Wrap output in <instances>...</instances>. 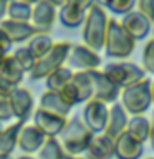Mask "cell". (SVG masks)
Listing matches in <instances>:
<instances>
[{"instance_id":"2","label":"cell","mask_w":154,"mask_h":159,"mask_svg":"<svg viewBox=\"0 0 154 159\" xmlns=\"http://www.w3.org/2000/svg\"><path fill=\"white\" fill-rule=\"evenodd\" d=\"M91 138L93 133L84 126L83 119L79 116H75L66 121L63 131L58 136V141L68 156H83L89 146Z\"/></svg>"},{"instance_id":"22","label":"cell","mask_w":154,"mask_h":159,"mask_svg":"<svg viewBox=\"0 0 154 159\" xmlns=\"http://www.w3.org/2000/svg\"><path fill=\"white\" fill-rule=\"evenodd\" d=\"M84 15H86V10H81L75 5L65 3L63 7L58 8V15L57 18L60 20V23L63 25L65 28H78L81 27L84 22Z\"/></svg>"},{"instance_id":"11","label":"cell","mask_w":154,"mask_h":159,"mask_svg":"<svg viewBox=\"0 0 154 159\" xmlns=\"http://www.w3.org/2000/svg\"><path fill=\"white\" fill-rule=\"evenodd\" d=\"M8 103H10V109H12L13 119L22 121V123H28V119L32 118V114L35 111L33 94L27 88L17 86L12 91V94L8 96Z\"/></svg>"},{"instance_id":"29","label":"cell","mask_w":154,"mask_h":159,"mask_svg":"<svg viewBox=\"0 0 154 159\" xmlns=\"http://www.w3.org/2000/svg\"><path fill=\"white\" fill-rule=\"evenodd\" d=\"M10 55H12L13 60L20 65V68H22L27 75L32 71V68L35 66V61H37V60H35V57L32 55V52L27 48V45H22V47L15 48Z\"/></svg>"},{"instance_id":"12","label":"cell","mask_w":154,"mask_h":159,"mask_svg":"<svg viewBox=\"0 0 154 159\" xmlns=\"http://www.w3.org/2000/svg\"><path fill=\"white\" fill-rule=\"evenodd\" d=\"M66 121L68 118L45 111L42 108H35V111L32 114V123L45 134V138H58L60 133L63 131Z\"/></svg>"},{"instance_id":"9","label":"cell","mask_w":154,"mask_h":159,"mask_svg":"<svg viewBox=\"0 0 154 159\" xmlns=\"http://www.w3.org/2000/svg\"><path fill=\"white\" fill-rule=\"evenodd\" d=\"M108 111H109V104H104L96 99H89L84 103L81 119L89 131L93 134L103 133L104 126H106V119H108Z\"/></svg>"},{"instance_id":"18","label":"cell","mask_w":154,"mask_h":159,"mask_svg":"<svg viewBox=\"0 0 154 159\" xmlns=\"http://www.w3.org/2000/svg\"><path fill=\"white\" fill-rule=\"evenodd\" d=\"M84 154L93 159H111L114 157V139L106 136L104 133L93 134Z\"/></svg>"},{"instance_id":"20","label":"cell","mask_w":154,"mask_h":159,"mask_svg":"<svg viewBox=\"0 0 154 159\" xmlns=\"http://www.w3.org/2000/svg\"><path fill=\"white\" fill-rule=\"evenodd\" d=\"M151 126H152V121L149 118H146L144 114L143 116H129L126 133L134 139V141H138L141 144H146L149 141Z\"/></svg>"},{"instance_id":"35","label":"cell","mask_w":154,"mask_h":159,"mask_svg":"<svg viewBox=\"0 0 154 159\" xmlns=\"http://www.w3.org/2000/svg\"><path fill=\"white\" fill-rule=\"evenodd\" d=\"M66 3L75 5V7H78V8H81V10H88L94 2H93V0H66Z\"/></svg>"},{"instance_id":"17","label":"cell","mask_w":154,"mask_h":159,"mask_svg":"<svg viewBox=\"0 0 154 159\" xmlns=\"http://www.w3.org/2000/svg\"><path fill=\"white\" fill-rule=\"evenodd\" d=\"M144 154V144L134 141L124 131L114 139V157L116 159H141Z\"/></svg>"},{"instance_id":"15","label":"cell","mask_w":154,"mask_h":159,"mask_svg":"<svg viewBox=\"0 0 154 159\" xmlns=\"http://www.w3.org/2000/svg\"><path fill=\"white\" fill-rule=\"evenodd\" d=\"M129 121V114L126 113L121 104L118 101L109 104V111H108V119H106V126H104V134L113 139H116L119 134H123L128 128Z\"/></svg>"},{"instance_id":"48","label":"cell","mask_w":154,"mask_h":159,"mask_svg":"<svg viewBox=\"0 0 154 159\" xmlns=\"http://www.w3.org/2000/svg\"><path fill=\"white\" fill-rule=\"evenodd\" d=\"M8 2H13V0H8Z\"/></svg>"},{"instance_id":"13","label":"cell","mask_w":154,"mask_h":159,"mask_svg":"<svg viewBox=\"0 0 154 159\" xmlns=\"http://www.w3.org/2000/svg\"><path fill=\"white\" fill-rule=\"evenodd\" d=\"M119 23H121V27L126 30V33L134 42L147 38L152 30V23L141 12H138V10H133V12L123 15V20Z\"/></svg>"},{"instance_id":"10","label":"cell","mask_w":154,"mask_h":159,"mask_svg":"<svg viewBox=\"0 0 154 159\" xmlns=\"http://www.w3.org/2000/svg\"><path fill=\"white\" fill-rule=\"evenodd\" d=\"M88 73H89L91 84H93V98L91 99L101 101L104 104L116 103L119 99V94H121V89L114 83L109 81L101 70H93V71H88Z\"/></svg>"},{"instance_id":"24","label":"cell","mask_w":154,"mask_h":159,"mask_svg":"<svg viewBox=\"0 0 154 159\" xmlns=\"http://www.w3.org/2000/svg\"><path fill=\"white\" fill-rule=\"evenodd\" d=\"M22 126H23L22 121H15L8 124L7 128H2V131H0V154L12 156V152L17 149V139Z\"/></svg>"},{"instance_id":"26","label":"cell","mask_w":154,"mask_h":159,"mask_svg":"<svg viewBox=\"0 0 154 159\" xmlns=\"http://www.w3.org/2000/svg\"><path fill=\"white\" fill-rule=\"evenodd\" d=\"M53 43L55 42L52 40L50 35H47V33H35L33 37L27 42V48L32 52L35 60H38V58H42L43 55H47L50 50H52Z\"/></svg>"},{"instance_id":"8","label":"cell","mask_w":154,"mask_h":159,"mask_svg":"<svg viewBox=\"0 0 154 159\" xmlns=\"http://www.w3.org/2000/svg\"><path fill=\"white\" fill-rule=\"evenodd\" d=\"M58 8L53 7L47 0H40L32 7V17H30V25L33 27L35 33H47L50 35L55 22H57Z\"/></svg>"},{"instance_id":"30","label":"cell","mask_w":154,"mask_h":159,"mask_svg":"<svg viewBox=\"0 0 154 159\" xmlns=\"http://www.w3.org/2000/svg\"><path fill=\"white\" fill-rule=\"evenodd\" d=\"M141 60H143V70L144 71L154 75V38L146 42V45H144V48H143Z\"/></svg>"},{"instance_id":"33","label":"cell","mask_w":154,"mask_h":159,"mask_svg":"<svg viewBox=\"0 0 154 159\" xmlns=\"http://www.w3.org/2000/svg\"><path fill=\"white\" fill-rule=\"evenodd\" d=\"M10 119H13V114H12V109H10L8 98L0 94V123L10 121Z\"/></svg>"},{"instance_id":"49","label":"cell","mask_w":154,"mask_h":159,"mask_svg":"<svg viewBox=\"0 0 154 159\" xmlns=\"http://www.w3.org/2000/svg\"><path fill=\"white\" fill-rule=\"evenodd\" d=\"M152 30H154V25H152Z\"/></svg>"},{"instance_id":"21","label":"cell","mask_w":154,"mask_h":159,"mask_svg":"<svg viewBox=\"0 0 154 159\" xmlns=\"http://www.w3.org/2000/svg\"><path fill=\"white\" fill-rule=\"evenodd\" d=\"M70 84H71L73 91L76 94L78 104H84L93 98V84L88 71H75Z\"/></svg>"},{"instance_id":"31","label":"cell","mask_w":154,"mask_h":159,"mask_svg":"<svg viewBox=\"0 0 154 159\" xmlns=\"http://www.w3.org/2000/svg\"><path fill=\"white\" fill-rule=\"evenodd\" d=\"M134 7H136V0H111L108 10H111L116 15H126L133 12Z\"/></svg>"},{"instance_id":"1","label":"cell","mask_w":154,"mask_h":159,"mask_svg":"<svg viewBox=\"0 0 154 159\" xmlns=\"http://www.w3.org/2000/svg\"><path fill=\"white\" fill-rule=\"evenodd\" d=\"M109 17L106 13V8L99 7L93 3L86 10L84 15V22L81 25V38L83 45L94 52H101L104 47V38H106V30H108Z\"/></svg>"},{"instance_id":"37","label":"cell","mask_w":154,"mask_h":159,"mask_svg":"<svg viewBox=\"0 0 154 159\" xmlns=\"http://www.w3.org/2000/svg\"><path fill=\"white\" fill-rule=\"evenodd\" d=\"M7 7H8V0H0V23L7 18Z\"/></svg>"},{"instance_id":"28","label":"cell","mask_w":154,"mask_h":159,"mask_svg":"<svg viewBox=\"0 0 154 159\" xmlns=\"http://www.w3.org/2000/svg\"><path fill=\"white\" fill-rule=\"evenodd\" d=\"M30 17H32V7L28 3L22 2V0L8 2V7H7V18L8 20L30 23Z\"/></svg>"},{"instance_id":"39","label":"cell","mask_w":154,"mask_h":159,"mask_svg":"<svg viewBox=\"0 0 154 159\" xmlns=\"http://www.w3.org/2000/svg\"><path fill=\"white\" fill-rule=\"evenodd\" d=\"M47 2H50V3L53 5V7L60 8V7H63V5L66 3V0H47Z\"/></svg>"},{"instance_id":"46","label":"cell","mask_w":154,"mask_h":159,"mask_svg":"<svg viewBox=\"0 0 154 159\" xmlns=\"http://www.w3.org/2000/svg\"><path fill=\"white\" fill-rule=\"evenodd\" d=\"M146 159H154V157H146Z\"/></svg>"},{"instance_id":"34","label":"cell","mask_w":154,"mask_h":159,"mask_svg":"<svg viewBox=\"0 0 154 159\" xmlns=\"http://www.w3.org/2000/svg\"><path fill=\"white\" fill-rule=\"evenodd\" d=\"M15 88H17V86H12L10 83H7L5 80H2V78H0V94H2V96L8 98L10 94H12V91H13Z\"/></svg>"},{"instance_id":"7","label":"cell","mask_w":154,"mask_h":159,"mask_svg":"<svg viewBox=\"0 0 154 159\" xmlns=\"http://www.w3.org/2000/svg\"><path fill=\"white\" fill-rule=\"evenodd\" d=\"M103 60L99 57L98 52L88 48L86 45H71L70 50L66 66L71 68L73 71H93V70H99Z\"/></svg>"},{"instance_id":"4","label":"cell","mask_w":154,"mask_h":159,"mask_svg":"<svg viewBox=\"0 0 154 159\" xmlns=\"http://www.w3.org/2000/svg\"><path fill=\"white\" fill-rule=\"evenodd\" d=\"M119 104L126 109V113L129 116H143V114L152 106L151 80L144 78L143 81L133 84V86H129V88L121 89Z\"/></svg>"},{"instance_id":"41","label":"cell","mask_w":154,"mask_h":159,"mask_svg":"<svg viewBox=\"0 0 154 159\" xmlns=\"http://www.w3.org/2000/svg\"><path fill=\"white\" fill-rule=\"evenodd\" d=\"M65 159H93V157L86 156V154H83V156H68V154H66V157H65Z\"/></svg>"},{"instance_id":"27","label":"cell","mask_w":154,"mask_h":159,"mask_svg":"<svg viewBox=\"0 0 154 159\" xmlns=\"http://www.w3.org/2000/svg\"><path fill=\"white\" fill-rule=\"evenodd\" d=\"M66 152L63 151L58 138H47L43 146L38 149L37 159H65Z\"/></svg>"},{"instance_id":"44","label":"cell","mask_w":154,"mask_h":159,"mask_svg":"<svg viewBox=\"0 0 154 159\" xmlns=\"http://www.w3.org/2000/svg\"><path fill=\"white\" fill-rule=\"evenodd\" d=\"M151 96H152V104H154V80H151Z\"/></svg>"},{"instance_id":"5","label":"cell","mask_w":154,"mask_h":159,"mask_svg":"<svg viewBox=\"0 0 154 159\" xmlns=\"http://www.w3.org/2000/svg\"><path fill=\"white\" fill-rule=\"evenodd\" d=\"M70 50H71V43L70 42L53 43L52 50L35 61V66L32 68V71L28 73L30 80H32V81H42L43 80L45 81L53 71H57L58 68H61L66 65Z\"/></svg>"},{"instance_id":"14","label":"cell","mask_w":154,"mask_h":159,"mask_svg":"<svg viewBox=\"0 0 154 159\" xmlns=\"http://www.w3.org/2000/svg\"><path fill=\"white\" fill-rule=\"evenodd\" d=\"M45 139V134L33 123H23L18 133L17 148L22 151V154H37L38 149L43 146Z\"/></svg>"},{"instance_id":"19","label":"cell","mask_w":154,"mask_h":159,"mask_svg":"<svg viewBox=\"0 0 154 159\" xmlns=\"http://www.w3.org/2000/svg\"><path fill=\"white\" fill-rule=\"evenodd\" d=\"M38 108L45 109V111H50L53 114H58V116H63V118H68L73 109L68 103H65V99L60 96L58 91H50V89H45L42 93Z\"/></svg>"},{"instance_id":"32","label":"cell","mask_w":154,"mask_h":159,"mask_svg":"<svg viewBox=\"0 0 154 159\" xmlns=\"http://www.w3.org/2000/svg\"><path fill=\"white\" fill-rule=\"evenodd\" d=\"M138 12H141L154 25V0H136Z\"/></svg>"},{"instance_id":"42","label":"cell","mask_w":154,"mask_h":159,"mask_svg":"<svg viewBox=\"0 0 154 159\" xmlns=\"http://www.w3.org/2000/svg\"><path fill=\"white\" fill-rule=\"evenodd\" d=\"M17 159H37V156H33V154H22Z\"/></svg>"},{"instance_id":"23","label":"cell","mask_w":154,"mask_h":159,"mask_svg":"<svg viewBox=\"0 0 154 159\" xmlns=\"http://www.w3.org/2000/svg\"><path fill=\"white\" fill-rule=\"evenodd\" d=\"M25 73L22 68H20V65L13 60L12 55H7L5 60L2 63H0V78L5 80L7 83H10L12 86H20V83L23 81L25 78Z\"/></svg>"},{"instance_id":"40","label":"cell","mask_w":154,"mask_h":159,"mask_svg":"<svg viewBox=\"0 0 154 159\" xmlns=\"http://www.w3.org/2000/svg\"><path fill=\"white\" fill-rule=\"evenodd\" d=\"M149 143H151V148L154 151V121H152V126H151V134H149Z\"/></svg>"},{"instance_id":"38","label":"cell","mask_w":154,"mask_h":159,"mask_svg":"<svg viewBox=\"0 0 154 159\" xmlns=\"http://www.w3.org/2000/svg\"><path fill=\"white\" fill-rule=\"evenodd\" d=\"M96 5H99V7H103V8H108L109 7V3H111V0H93Z\"/></svg>"},{"instance_id":"36","label":"cell","mask_w":154,"mask_h":159,"mask_svg":"<svg viewBox=\"0 0 154 159\" xmlns=\"http://www.w3.org/2000/svg\"><path fill=\"white\" fill-rule=\"evenodd\" d=\"M12 50V43L8 42V38L0 32V52H5V53H10Z\"/></svg>"},{"instance_id":"45","label":"cell","mask_w":154,"mask_h":159,"mask_svg":"<svg viewBox=\"0 0 154 159\" xmlns=\"http://www.w3.org/2000/svg\"><path fill=\"white\" fill-rule=\"evenodd\" d=\"M0 159H12V156H8V154H0Z\"/></svg>"},{"instance_id":"43","label":"cell","mask_w":154,"mask_h":159,"mask_svg":"<svg viewBox=\"0 0 154 159\" xmlns=\"http://www.w3.org/2000/svg\"><path fill=\"white\" fill-rule=\"evenodd\" d=\"M22 2H25V3H28L30 7H33V5H35V3H38L40 0H22Z\"/></svg>"},{"instance_id":"6","label":"cell","mask_w":154,"mask_h":159,"mask_svg":"<svg viewBox=\"0 0 154 159\" xmlns=\"http://www.w3.org/2000/svg\"><path fill=\"white\" fill-rule=\"evenodd\" d=\"M101 71L119 89L129 88L146 78V71L143 70V66H139V65L133 63V61H126V60L109 61L108 65H104V68Z\"/></svg>"},{"instance_id":"3","label":"cell","mask_w":154,"mask_h":159,"mask_svg":"<svg viewBox=\"0 0 154 159\" xmlns=\"http://www.w3.org/2000/svg\"><path fill=\"white\" fill-rule=\"evenodd\" d=\"M134 48H136V42L126 33V30L121 27V23L116 18H109L103 47L106 57L114 60H126L133 55Z\"/></svg>"},{"instance_id":"25","label":"cell","mask_w":154,"mask_h":159,"mask_svg":"<svg viewBox=\"0 0 154 159\" xmlns=\"http://www.w3.org/2000/svg\"><path fill=\"white\" fill-rule=\"evenodd\" d=\"M73 73H75L73 70L65 65V66L58 68L57 71H53L47 80H45V86H47V89H50V91H60V89H63L70 81H71Z\"/></svg>"},{"instance_id":"47","label":"cell","mask_w":154,"mask_h":159,"mask_svg":"<svg viewBox=\"0 0 154 159\" xmlns=\"http://www.w3.org/2000/svg\"><path fill=\"white\" fill-rule=\"evenodd\" d=\"M0 131H2V126H0Z\"/></svg>"},{"instance_id":"16","label":"cell","mask_w":154,"mask_h":159,"mask_svg":"<svg viewBox=\"0 0 154 159\" xmlns=\"http://www.w3.org/2000/svg\"><path fill=\"white\" fill-rule=\"evenodd\" d=\"M0 32L8 38V42L12 45L13 43L23 45L35 35V30L30 23L13 22V20H8V18H5L3 22L0 23Z\"/></svg>"}]
</instances>
